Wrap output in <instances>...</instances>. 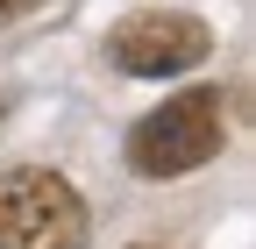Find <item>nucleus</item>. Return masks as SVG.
<instances>
[{
    "label": "nucleus",
    "instance_id": "obj_1",
    "mask_svg": "<svg viewBox=\"0 0 256 249\" xmlns=\"http://www.w3.org/2000/svg\"><path fill=\"white\" fill-rule=\"evenodd\" d=\"M220 92L214 86H192L178 92V100L150 107L136 128H128V164H136L142 178H185L220 157Z\"/></svg>",
    "mask_w": 256,
    "mask_h": 249
},
{
    "label": "nucleus",
    "instance_id": "obj_2",
    "mask_svg": "<svg viewBox=\"0 0 256 249\" xmlns=\"http://www.w3.org/2000/svg\"><path fill=\"white\" fill-rule=\"evenodd\" d=\"M86 242V200L57 171L14 164L0 171V249H78Z\"/></svg>",
    "mask_w": 256,
    "mask_h": 249
},
{
    "label": "nucleus",
    "instance_id": "obj_3",
    "mask_svg": "<svg viewBox=\"0 0 256 249\" xmlns=\"http://www.w3.org/2000/svg\"><path fill=\"white\" fill-rule=\"evenodd\" d=\"M206 57H214V28L185 8H136L107 36V64H121L128 78H178Z\"/></svg>",
    "mask_w": 256,
    "mask_h": 249
},
{
    "label": "nucleus",
    "instance_id": "obj_4",
    "mask_svg": "<svg viewBox=\"0 0 256 249\" xmlns=\"http://www.w3.org/2000/svg\"><path fill=\"white\" fill-rule=\"evenodd\" d=\"M36 0H0V22H14V14H28Z\"/></svg>",
    "mask_w": 256,
    "mask_h": 249
}]
</instances>
